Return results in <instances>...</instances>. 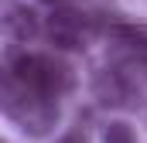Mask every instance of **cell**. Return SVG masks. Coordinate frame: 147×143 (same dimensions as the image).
<instances>
[{"label": "cell", "instance_id": "cell-5", "mask_svg": "<svg viewBox=\"0 0 147 143\" xmlns=\"http://www.w3.org/2000/svg\"><path fill=\"white\" fill-rule=\"evenodd\" d=\"M92 96L99 99V106H110V109H130L137 106L123 75L116 72V65H106V68H96L92 72Z\"/></svg>", "mask_w": 147, "mask_h": 143}, {"label": "cell", "instance_id": "cell-4", "mask_svg": "<svg viewBox=\"0 0 147 143\" xmlns=\"http://www.w3.org/2000/svg\"><path fill=\"white\" fill-rule=\"evenodd\" d=\"M41 34V14L24 0H0V37L7 44H31Z\"/></svg>", "mask_w": 147, "mask_h": 143}, {"label": "cell", "instance_id": "cell-1", "mask_svg": "<svg viewBox=\"0 0 147 143\" xmlns=\"http://www.w3.org/2000/svg\"><path fill=\"white\" fill-rule=\"evenodd\" d=\"M0 116H7L21 133L41 140L58 126L62 109H58V99L38 92L7 61H0Z\"/></svg>", "mask_w": 147, "mask_h": 143}, {"label": "cell", "instance_id": "cell-7", "mask_svg": "<svg viewBox=\"0 0 147 143\" xmlns=\"http://www.w3.org/2000/svg\"><path fill=\"white\" fill-rule=\"evenodd\" d=\"M103 34L113 37V41L123 44V48L147 51V24H134V21H110V24H103Z\"/></svg>", "mask_w": 147, "mask_h": 143}, {"label": "cell", "instance_id": "cell-2", "mask_svg": "<svg viewBox=\"0 0 147 143\" xmlns=\"http://www.w3.org/2000/svg\"><path fill=\"white\" fill-rule=\"evenodd\" d=\"M7 65L17 72L28 85H34L38 92L51 96V99H62L75 89V68L69 61L55 58V55H45V51H14L7 58Z\"/></svg>", "mask_w": 147, "mask_h": 143}, {"label": "cell", "instance_id": "cell-3", "mask_svg": "<svg viewBox=\"0 0 147 143\" xmlns=\"http://www.w3.org/2000/svg\"><path fill=\"white\" fill-rule=\"evenodd\" d=\"M41 34L48 37V44H55L58 51H86L96 37L103 34V24L75 7L58 3L45 21H41Z\"/></svg>", "mask_w": 147, "mask_h": 143}, {"label": "cell", "instance_id": "cell-8", "mask_svg": "<svg viewBox=\"0 0 147 143\" xmlns=\"http://www.w3.org/2000/svg\"><path fill=\"white\" fill-rule=\"evenodd\" d=\"M103 143H137V133L127 123H106L103 126Z\"/></svg>", "mask_w": 147, "mask_h": 143}, {"label": "cell", "instance_id": "cell-9", "mask_svg": "<svg viewBox=\"0 0 147 143\" xmlns=\"http://www.w3.org/2000/svg\"><path fill=\"white\" fill-rule=\"evenodd\" d=\"M55 143H89V136H86L82 130H69L65 136H58V140H55Z\"/></svg>", "mask_w": 147, "mask_h": 143}, {"label": "cell", "instance_id": "cell-10", "mask_svg": "<svg viewBox=\"0 0 147 143\" xmlns=\"http://www.w3.org/2000/svg\"><path fill=\"white\" fill-rule=\"evenodd\" d=\"M45 3H51V7H58V3H65V0H45Z\"/></svg>", "mask_w": 147, "mask_h": 143}, {"label": "cell", "instance_id": "cell-11", "mask_svg": "<svg viewBox=\"0 0 147 143\" xmlns=\"http://www.w3.org/2000/svg\"><path fill=\"white\" fill-rule=\"evenodd\" d=\"M0 143H3V140H0Z\"/></svg>", "mask_w": 147, "mask_h": 143}, {"label": "cell", "instance_id": "cell-6", "mask_svg": "<svg viewBox=\"0 0 147 143\" xmlns=\"http://www.w3.org/2000/svg\"><path fill=\"white\" fill-rule=\"evenodd\" d=\"M113 65H116V72L123 75V82H127L134 102H147V55L130 48V55L116 58Z\"/></svg>", "mask_w": 147, "mask_h": 143}]
</instances>
